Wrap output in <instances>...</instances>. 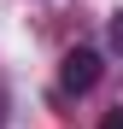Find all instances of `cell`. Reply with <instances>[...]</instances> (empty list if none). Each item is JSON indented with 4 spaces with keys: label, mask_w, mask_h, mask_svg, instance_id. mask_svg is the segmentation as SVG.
Segmentation results:
<instances>
[{
    "label": "cell",
    "mask_w": 123,
    "mask_h": 129,
    "mask_svg": "<svg viewBox=\"0 0 123 129\" xmlns=\"http://www.w3.org/2000/svg\"><path fill=\"white\" fill-rule=\"evenodd\" d=\"M100 53L94 47H70L65 59H59V94H88L94 82H100Z\"/></svg>",
    "instance_id": "1"
},
{
    "label": "cell",
    "mask_w": 123,
    "mask_h": 129,
    "mask_svg": "<svg viewBox=\"0 0 123 129\" xmlns=\"http://www.w3.org/2000/svg\"><path fill=\"white\" fill-rule=\"evenodd\" d=\"M106 41H111V53H123V6L111 12V24H106Z\"/></svg>",
    "instance_id": "2"
},
{
    "label": "cell",
    "mask_w": 123,
    "mask_h": 129,
    "mask_svg": "<svg viewBox=\"0 0 123 129\" xmlns=\"http://www.w3.org/2000/svg\"><path fill=\"white\" fill-rule=\"evenodd\" d=\"M100 129H123V106H117V112H106V123H100Z\"/></svg>",
    "instance_id": "3"
}]
</instances>
